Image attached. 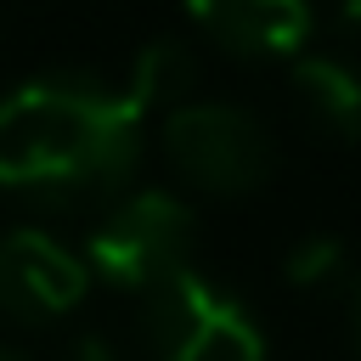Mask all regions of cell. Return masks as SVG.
Here are the masks:
<instances>
[{
  "label": "cell",
  "mask_w": 361,
  "mask_h": 361,
  "mask_svg": "<svg viewBox=\"0 0 361 361\" xmlns=\"http://www.w3.org/2000/svg\"><path fill=\"white\" fill-rule=\"evenodd\" d=\"M186 85L192 56L175 39H152L118 85L96 73L23 79L0 102V186L56 209L113 203L141 164L147 118L186 102Z\"/></svg>",
  "instance_id": "obj_1"
},
{
  "label": "cell",
  "mask_w": 361,
  "mask_h": 361,
  "mask_svg": "<svg viewBox=\"0 0 361 361\" xmlns=\"http://www.w3.org/2000/svg\"><path fill=\"white\" fill-rule=\"evenodd\" d=\"M197 214L169 186H124L85 237V271L124 293H152L158 282L192 271Z\"/></svg>",
  "instance_id": "obj_2"
},
{
  "label": "cell",
  "mask_w": 361,
  "mask_h": 361,
  "mask_svg": "<svg viewBox=\"0 0 361 361\" xmlns=\"http://www.w3.org/2000/svg\"><path fill=\"white\" fill-rule=\"evenodd\" d=\"M158 147L164 164L209 197H248L276 169V141L243 102L186 96L169 113H158Z\"/></svg>",
  "instance_id": "obj_3"
},
{
  "label": "cell",
  "mask_w": 361,
  "mask_h": 361,
  "mask_svg": "<svg viewBox=\"0 0 361 361\" xmlns=\"http://www.w3.org/2000/svg\"><path fill=\"white\" fill-rule=\"evenodd\" d=\"M141 350L147 361H265V333L192 265L141 293Z\"/></svg>",
  "instance_id": "obj_4"
},
{
  "label": "cell",
  "mask_w": 361,
  "mask_h": 361,
  "mask_svg": "<svg viewBox=\"0 0 361 361\" xmlns=\"http://www.w3.org/2000/svg\"><path fill=\"white\" fill-rule=\"evenodd\" d=\"M90 293V271L79 248H68L45 226H17L0 237V316L11 322H51L68 316Z\"/></svg>",
  "instance_id": "obj_5"
},
{
  "label": "cell",
  "mask_w": 361,
  "mask_h": 361,
  "mask_svg": "<svg viewBox=\"0 0 361 361\" xmlns=\"http://www.w3.org/2000/svg\"><path fill=\"white\" fill-rule=\"evenodd\" d=\"M186 17L243 62H293L310 39V0H186Z\"/></svg>",
  "instance_id": "obj_6"
},
{
  "label": "cell",
  "mask_w": 361,
  "mask_h": 361,
  "mask_svg": "<svg viewBox=\"0 0 361 361\" xmlns=\"http://www.w3.org/2000/svg\"><path fill=\"white\" fill-rule=\"evenodd\" d=\"M288 90L299 113L327 141H361V68L338 51H299L288 68Z\"/></svg>",
  "instance_id": "obj_7"
},
{
  "label": "cell",
  "mask_w": 361,
  "mask_h": 361,
  "mask_svg": "<svg viewBox=\"0 0 361 361\" xmlns=\"http://www.w3.org/2000/svg\"><path fill=\"white\" fill-rule=\"evenodd\" d=\"M282 271H288V282L299 293H327V288L350 282V248L333 231H310V237H299L288 248V265Z\"/></svg>",
  "instance_id": "obj_8"
},
{
  "label": "cell",
  "mask_w": 361,
  "mask_h": 361,
  "mask_svg": "<svg viewBox=\"0 0 361 361\" xmlns=\"http://www.w3.org/2000/svg\"><path fill=\"white\" fill-rule=\"evenodd\" d=\"M68 355H73V361H124V350H118L107 333H79Z\"/></svg>",
  "instance_id": "obj_9"
},
{
  "label": "cell",
  "mask_w": 361,
  "mask_h": 361,
  "mask_svg": "<svg viewBox=\"0 0 361 361\" xmlns=\"http://www.w3.org/2000/svg\"><path fill=\"white\" fill-rule=\"evenodd\" d=\"M333 11H338V28L350 39H361V0H333Z\"/></svg>",
  "instance_id": "obj_10"
},
{
  "label": "cell",
  "mask_w": 361,
  "mask_h": 361,
  "mask_svg": "<svg viewBox=\"0 0 361 361\" xmlns=\"http://www.w3.org/2000/svg\"><path fill=\"white\" fill-rule=\"evenodd\" d=\"M350 338H355V355H361V288H355V299H350Z\"/></svg>",
  "instance_id": "obj_11"
},
{
  "label": "cell",
  "mask_w": 361,
  "mask_h": 361,
  "mask_svg": "<svg viewBox=\"0 0 361 361\" xmlns=\"http://www.w3.org/2000/svg\"><path fill=\"white\" fill-rule=\"evenodd\" d=\"M0 361H28V355H17V350H6V344H0Z\"/></svg>",
  "instance_id": "obj_12"
}]
</instances>
